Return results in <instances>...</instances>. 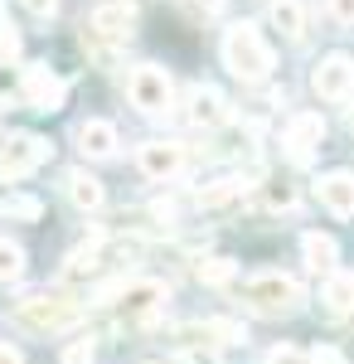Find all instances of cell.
I'll use <instances>...</instances> for the list:
<instances>
[{
	"label": "cell",
	"mask_w": 354,
	"mask_h": 364,
	"mask_svg": "<svg viewBox=\"0 0 354 364\" xmlns=\"http://www.w3.org/2000/svg\"><path fill=\"white\" fill-rule=\"evenodd\" d=\"M87 306L78 296H63V291H29L10 306V321L25 331V336H58V331H73Z\"/></svg>",
	"instance_id": "1"
},
{
	"label": "cell",
	"mask_w": 354,
	"mask_h": 364,
	"mask_svg": "<svg viewBox=\"0 0 354 364\" xmlns=\"http://www.w3.org/2000/svg\"><path fill=\"white\" fill-rule=\"evenodd\" d=\"M301 301H306V287H301L291 272H257V277L243 282V306L252 316H296Z\"/></svg>",
	"instance_id": "2"
},
{
	"label": "cell",
	"mask_w": 354,
	"mask_h": 364,
	"mask_svg": "<svg viewBox=\"0 0 354 364\" xmlns=\"http://www.w3.org/2000/svg\"><path fill=\"white\" fill-rule=\"evenodd\" d=\"M223 63L243 83H262L272 73V44L262 39V29L247 25V20L243 25H228V34H223Z\"/></svg>",
	"instance_id": "3"
},
{
	"label": "cell",
	"mask_w": 354,
	"mask_h": 364,
	"mask_svg": "<svg viewBox=\"0 0 354 364\" xmlns=\"http://www.w3.org/2000/svg\"><path fill=\"white\" fill-rule=\"evenodd\" d=\"M102 296H107V306L117 311L122 326H151L170 301V287L156 277H136V282H122V287L102 291Z\"/></svg>",
	"instance_id": "4"
},
{
	"label": "cell",
	"mask_w": 354,
	"mask_h": 364,
	"mask_svg": "<svg viewBox=\"0 0 354 364\" xmlns=\"http://www.w3.org/2000/svg\"><path fill=\"white\" fill-rule=\"evenodd\" d=\"M136 29V10L127 0H107L82 20V49H107V44H127Z\"/></svg>",
	"instance_id": "5"
},
{
	"label": "cell",
	"mask_w": 354,
	"mask_h": 364,
	"mask_svg": "<svg viewBox=\"0 0 354 364\" xmlns=\"http://www.w3.org/2000/svg\"><path fill=\"white\" fill-rule=\"evenodd\" d=\"M238 340H243V326H233V321H190V326L175 331V345L199 364H214L218 350L238 345Z\"/></svg>",
	"instance_id": "6"
},
{
	"label": "cell",
	"mask_w": 354,
	"mask_h": 364,
	"mask_svg": "<svg viewBox=\"0 0 354 364\" xmlns=\"http://www.w3.org/2000/svg\"><path fill=\"white\" fill-rule=\"evenodd\" d=\"M127 97H132V107H141L146 117H161L165 107H170V97H175V83H170L165 68L141 63V68H132V78H127Z\"/></svg>",
	"instance_id": "7"
},
{
	"label": "cell",
	"mask_w": 354,
	"mask_h": 364,
	"mask_svg": "<svg viewBox=\"0 0 354 364\" xmlns=\"http://www.w3.org/2000/svg\"><path fill=\"white\" fill-rule=\"evenodd\" d=\"M54 156V146L44 136H10L0 146V180H25Z\"/></svg>",
	"instance_id": "8"
},
{
	"label": "cell",
	"mask_w": 354,
	"mask_h": 364,
	"mask_svg": "<svg viewBox=\"0 0 354 364\" xmlns=\"http://www.w3.org/2000/svg\"><path fill=\"white\" fill-rule=\"evenodd\" d=\"M20 97H25L34 112H58L63 97H68V87H63V78H58L49 63H25V73H20Z\"/></svg>",
	"instance_id": "9"
},
{
	"label": "cell",
	"mask_w": 354,
	"mask_h": 364,
	"mask_svg": "<svg viewBox=\"0 0 354 364\" xmlns=\"http://www.w3.org/2000/svg\"><path fill=\"white\" fill-rule=\"evenodd\" d=\"M311 87H316V97H326V102H350L354 58L350 54H326L321 63H316V73H311Z\"/></svg>",
	"instance_id": "10"
},
{
	"label": "cell",
	"mask_w": 354,
	"mask_h": 364,
	"mask_svg": "<svg viewBox=\"0 0 354 364\" xmlns=\"http://www.w3.org/2000/svg\"><path fill=\"white\" fill-rule=\"evenodd\" d=\"M136 166H141V175H151V180H170V175L185 170V146H180V141H146Z\"/></svg>",
	"instance_id": "11"
},
{
	"label": "cell",
	"mask_w": 354,
	"mask_h": 364,
	"mask_svg": "<svg viewBox=\"0 0 354 364\" xmlns=\"http://www.w3.org/2000/svg\"><path fill=\"white\" fill-rule=\"evenodd\" d=\"M185 117H190L194 127L214 132V127H223V122H228V102H223V92H218V87L194 83V87H190V107H185Z\"/></svg>",
	"instance_id": "12"
},
{
	"label": "cell",
	"mask_w": 354,
	"mask_h": 364,
	"mask_svg": "<svg viewBox=\"0 0 354 364\" xmlns=\"http://www.w3.org/2000/svg\"><path fill=\"white\" fill-rule=\"evenodd\" d=\"M326 141V122L321 112H296L286 122V146H291V161H311V151Z\"/></svg>",
	"instance_id": "13"
},
{
	"label": "cell",
	"mask_w": 354,
	"mask_h": 364,
	"mask_svg": "<svg viewBox=\"0 0 354 364\" xmlns=\"http://www.w3.org/2000/svg\"><path fill=\"white\" fill-rule=\"evenodd\" d=\"M321 204H326L335 219H354V175L350 170H330V175H321Z\"/></svg>",
	"instance_id": "14"
},
{
	"label": "cell",
	"mask_w": 354,
	"mask_h": 364,
	"mask_svg": "<svg viewBox=\"0 0 354 364\" xmlns=\"http://www.w3.org/2000/svg\"><path fill=\"white\" fill-rule=\"evenodd\" d=\"M73 141H78V151L87 161H107L112 151H117V127L92 117V122H78V127H73Z\"/></svg>",
	"instance_id": "15"
},
{
	"label": "cell",
	"mask_w": 354,
	"mask_h": 364,
	"mask_svg": "<svg viewBox=\"0 0 354 364\" xmlns=\"http://www.w3.org/2000/svg\"><path fill=\"white\" fill-rule=\"evenodd\" d=\"M301 257H306V267L311 272H335V262H340V243L330 238V233H301Z\"/></svg>",
	"instance_id": "16"
},
{
	"label": "cell",
	"mask_w": 354,
	"mask_h": 364,
	"mask_svg": "<svg viewBox=\"0 0 354 364\" xmlns=\"http://www.w3.org/2000/svg\"><path fill=\"white\" fill-rule=\"evenodd\" d=\"M321 301H326L330 316H354V272H326V287H321Z\"/></svg>",
	"instance_id": "17"
},
{
	"label": "cell",
	"mask_w": 354,
	"mask_h": 364,
	"mask_svg": "<svg viewBox=\"0 0 354 364\" xmlns=\"http://www.w3.org/2000/svg\"><path fill=\"white\" fill-rule=\"evenodd\" d=\"M63 190H68V199H73V204H78L82 214H97V209H102V180H97V175H87V170H73V175H68V180H63Z\"/></svg>",
	"instance_id": "18"
},
{
	"label": "cell",
	"mask_w": 354,
	"mask_h": 364,
	"mask_svg": "<svg viewBox=\"0 0 354 364\" xmlns=\"http://www.w3.org/2000/svg\"><path fill=\"white\" fill-rule=\"evenodd\" d=\"M267 25L277 34H286V39H301L306 34V10H301V0H272L267 5Z\"/></svg>",
	"instance_id": "19"
},
{
	"label": "cell",
	"mask_w": 354,
	"mask_h": 364,
	"mask_svg": "<svg viewBox=\"0 0 354 364\" xmlns=\"http://www.w3.org/2000/svg\"><path fill=\"white\" fill-rule=\"evenodd\" d=\"M238 195H243V185H238V180H214V185H204V190L194 195V204H199L204 214H218V209H233Z\"/></svg>",
	"instance_id": "20"
},
{
	"label": "cell",
	"mask_w": 354,
	"mask_h": 364,
	"mask_svg": "<svg viewBox=\"0 0 354 364\" xmlns=\"http://www.w3.org/2000/svg\"><path fill=\"white\" fill-rule=\"evenodd\" d=\"M0 219H15V224H39L44 219V204L34 195H0Z\"/></svg>",
	"instance_id": "21"
},
{
	"label": "cell",
	"mask_w": 354,
	"mask_h": 364,
	"mask_svg": "<svg viewBox=\"0 0 354 364\" xmlns=\"http://www.w3.org/2000/svg\"><path fill=\"white\" fill-rule=\"evenodd\" d=\"M194 277L204 282V287H228V282L238 277V262L233 257H204V262H194Z\"/></svg>",
	"instance_id": "22"
},
{
	"label": "cell",
	"mask_w": 354,
	"mask_h": 364,
	"mask_svg": "<svg viewBox=\"0 0 354 364\" xmlns=\"http://www.w3.org/2000/svg\"><path fill=\"white\" fill-rule=\"evenodd\" d=\"M25 277V248L0 238V282H20Z\"/></svg>",
	"instance_id": "23"
},
{
	"label": "cell",
	"mask_w": 354,
	"mask_h": 364,
	"mask_svg": "<svg viewBox=\"0 0 354 364\" xmlns=\"http://www.w3.org/2000/svg\"><path fill=\"white\" fill-rule=\"evenodd\" d=\"M262 204L277 209V214H281V209H296V190H291V185H267V190H262Z\"/></svg>",
	"instance_id": "24"
},
{
	"label": "cell",
	"mask_w": 354,
	"mask_h": 364,
	"mask_svg": "<svg viewBox=\"0 0 354 364\" xmlns=\"http://www.w3.org/2000/svg\"><path fill=\"white\" fill-rule=\"evenodd\" d=\"M15 58H20V29L0 20V63H15Z\"/></svg>",
	"instance_id": "25"
},
{
	"label": "cell",
	"mask_w": 354,
	"mask_h": 364,
	"mask_svg": "<svg viewBox=\"0 0 354 364\" xmlns=\"http://www.w3.org/2000/svg\"><path fill=\"white\" fill-rule=\"evenodd\" d=\"M267 364H311V350H296V345H272V350H267Z\"/></svg>",
	"instance_id": "26"
},
{
	"label": "cell",
	"mask_w": 354,
	"mask_h": 364,
	"mask_svg": "<svg viewBox=\"0 0 354 364\" xmlns=\"http://www.w3.org/2000/svg\"><path fill=\"white\" fill-rule=\"evenodd\" d=\"M97 360V350H92V340H68V350H63V364H92Z\"/></svg>",
	"instance_id": "27"
},
{
	"label": "cell",
	"mask_w": 354,
	"mask_h": 364,
	"mask_svg": "<svg viewBox=\"0 0 354 364\" xmlns=\"http://www.w3.org/2000/svg\"><path fill=\"white\" fill-rule=\"evenodd\" d=\"M330 15H335L340 25H354V0H330Z\"/></svg>",
	"instance_id": "28"
},
{
	"label": "cell",
	"mask_w": 354,
	"mask_h": 364,
	"mask_svg": "<svg viewBox=\"0 0 354 364\" xmlns=\"http://www.w3.org/2000/svg\"><path fill=\"white\" fill-rule=\"evenodd\" d=\"M311 364H345V355L330 350V345H321V350H311Z\"/></svg>",
	"instance_id": "29"
},
{
	"label": "cell",
	"mask_w": 354,
	"mask_h": 364,
	"mask_svg": "<svg viewBox=\"0 0 354 364\" xmlns=\"http://www.w3.org/2000/svg\"><path fill=\"white\" fill-rule=\"evenodd\" d=\"M25 10H29V15H39V20H49V15L58 10V0H25Z\"/></svg>",
	"instance_id": "30"
},
{
	"label": "cell",
	"mask_w": 354,
	"mask_h": 364,
	"mask_svg": "<svg viewBox=\"0 0 354 364\" xmlns=\"http://www.w3.org/2000/svg\"><path fill=\"white\" fill-rule=\"evenodd\" d=\"M0 364H25V360H20V350H10V345H0Z\"/></svg>",
	"instance_id": "31"
},
{
	"label": "cell",
	"mask_w": 354,
	"mask_h": 364,
	"mask_svg": "<svg viewBox=\"0 0 354 364\" xmlns=\"http://www.w3.org/2000/svg\"><path fill=\"white\" fill-rule=\"evenodd\" d=\"M350 127H354V117H350Z\"/></svg>",
	"instance_id": "32"
}]
</instances>
